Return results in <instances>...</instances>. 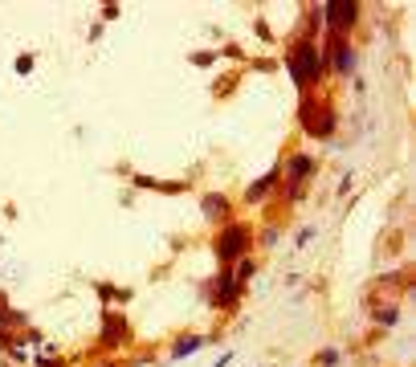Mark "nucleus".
<instances>
[{
    "label": "nucleus",
    "instance_id": "f257e3e1",
    "mask_svg": "<svg viewBox=\"0 0 416 367\" xmlns=\"http://www.w3.org/2000/svg\"><path fill=\"white\" fill-rule=\"evenodd\" d=\"M286 69H290V78L298 90H310V86L322 82V74H327V62H322V45H315L310 37H302L290 45L286 53Z\"/></svg>",
    "mask_w": 416,
    "mask_h": 367
},
{
    "label": "nucleus",
    "instance_id": "f03ea898",
    "mask_svg": "<svg viewBox=\"0 0 416 367\" xmlns=\"http://www.w3.org/2000/svg\"><path fill=\"white\" fill-rule=\"evenodd\" d=\"M249 245H253L249 225H237V220H229V225H220L217 241H213V253H217V261L225 269H233L241 257H249Z\"/></svg>",
    "mask_w": 416,
    "mask_h": 367
},
{
    "label": "nucleus",
    "instance_id": "7ed1b4c3",
    "mask_svg": "<svg viewBox=\"0 0 416 367\" xmlns=\"http://www.w3.org/2000/svg\"><path fill=\"white\" fill-rule=\"evenodd\" d=\"M335 127H339V115H335L331 102L322 98H302V131L310 135V139H331Z\"/></svg>",
    "mask_w": 416,
    "mask_h": 367
},
{
    "label": "nucleus",
    "instance_id": "20e7f679",
    "mask_svg": "<svg viewBox=\"0 0 416 367\" xmlns=\"http://www.w3.org/2000/svg\"><path fill=\"white\" fill-rule=\"evenodd\" d=\"M241 294H245V286H237L229 269H220L217 278L208 282V302H213L217 310H233L237 302H241Z\"/></svg>",
    "mask_w": 416,
    "mask_h": 367
},
{
    "label": "nucleus",
    "instance_id": "39448f33",
    "mask_svg": "<svg viewBox=\"0 0 416 367\" xmlns=\"http://www.w3.org/2000/svg\"><path fill=\"white\" fill-rule=\"evenodd\" d=\"M322 62H327V69L347 78V74H355V45H351L347 37H331L327 50H322Z\"/></svg>",
    "mask_w": 416,
    "mask_h": 367
},
{
    "label": "nucleus",
    "instance_id": "423d86ee",
    "mask_svg": "<svg viewBox=\"0 0 416 367\" xmlns=\"http://www.w3.org/2000/svg\"><path fill=\"white\" fill-rule=\"evenodd\" d=\"M322 21H327L331 37H347L351 25L359 21V4H322Z\"/></svg>",
    "mask_w": 416,
    "mask_h": 367
},
{
    "label": "nucleus",
    "instance_id": "0eeeda50",
    "mask_svg": "<svg viewBox=\"0 0 416 367\" xmlns=\"http://www.w3.org/2000/svg\"><path fill=\"white\" fill-rule=\"evenodd\" d=\"M127 343H131V322H127V315L106 310L102 315V347L115 351V347H127Z\"/></svg>",
    "mask_w": 416,
    "mask_h": 367
},
{
    "label": "nucleus",
    "instance_id": "6e6552de",
    "mask_svg": "<svg viewBox=\"0 0 416 367\" xmlns=\"http://www.w3.org/2000/svg\"><path fill=\"white\" fill-rule=\"evenodd\" d=\"M200 213H204L208 225H229V220H233V204H229V196H220V192H204Z\"/></svg>",
    "mask_w": 416,
    "mask_h": 367
},
{
    "label": "nucleus",
    "instance_id": "1a4fd4ad",
    "mask_svg": "<svg viewBox=\"0 0 416 367\" xmlns=\"http://www.w3.org/2000/svg\"><path fill=\"white\" fill-rule=\"evenodd\" d=\"M318 171V159L315 155H306V151H294L290 159H286V184H302L306 188V180Z\"/></svg>",
    "mask_w": 416,
    "mask_h": 367
},
{
    "label": "nucleus",
    "instance_id": "9d476101",
    "mask_svg": "<svg viewBox=\"0 0 416 367\" xmlns=\"http://www.w3.org/2000/svg\"><path fill=\"white\" fill-rule=\"evenodd\" d=\"M278 180H282V167H274L269 176H262L257 184H249V188H245V204H266L269 196H274V188H278Z\"/></svg>",
    "mask_w": 416,
    "mask_h": 367
},
{
    "label": "nucleus",
    "instance_id": "9b49d317",
    "mask_svg": "<svg viewBox=\"0 0 416 367\" xmlns=\"http://www.w3.org/2000/svg\"><path fill=\"white\" fill-rule=\"evenodd\" d=\"M204 343H208L204 334H180V339L172 343V351H167V355H172V359H192V355H196Z\"/></svg>",
    "mask_w": 416,
    "mask_h": 367
},
{
    "label": "nucleus",
    "instance_id": "f8f14e48",
    "mask_svg": "<svg viewBox=\"0 0 416 367\" xmlns=\"http://www.w3.org/2000/svg\"><path fill=\"white\" fill-rule=\"evenodd\" d=\"M229 273H233V282H237V286H249V278L257 273V261H253V257H241V261H237Z\"/></svg>",
    "mask_w": 416,
    "mask_h": 367
},
{
    "label": "nucleus",
    "instance_id": "ddd939ff",
    "mask_svg": "<svg viewBox=\"0 0 416 367\" xmlns=\"http://www.w3.org/2000/svg\"><path fill=\"white\" fill-rule=\"evenodd\" d=\"M339 363H343V351H339V347L318 351V367H339Z\"/></svg>",
    "mask_w": 416,
    "mask_h": 367
},
{
    "label": "nucleus",
    "instance_id": "4468645a",
    "mask_svg": "<svg viewBox=\"0 0 416 367\" xmlns=\"http://www.w3.org/2000/svg\"><path fill=\"white\" fill-rule=\"evenodd\" d=\"M400 318V306H383V310H376V322H383V327H396Z\"/></svg>",
    "mask_w": 416,
    "mask_h": 367
},
{
    "label": "nucleus",
    "instance_id": "2eb2a0df",
    "mask_svg": "<svg viewBox=\"0 0 416 367\" xmlns=\"http://www.w3.org/2000/svg\"><path fill=\"white\" fill-rule=\"evenodd\" d=\"M33 69V53H21L17 57V74H29Z\"/></svg>",
    "mask_w": 416,
    "mask_h": 367
},
{
    "label": "nucleus",
    "instance_id": "dca6fc26",
    "mask_svg": "<svg viewBox=\"0 0 416 367\" xmlns=\"http://www.w3.org/2000/svg\"><path fill=\"white\" fill-rule=\"evenodd\" d=\"M278 237H282L278 229H266V233H262V245H269V249H274V245H278Z\"/></svg>",
    "mask_w": 416,
    "mask_h": 367
},
{
    "label": "nucleus",
    "instance_id": "f3484780",
    "mask_svg": "<svg viewBox=\"0 0 416 367\" xmlns=\"http://www.w3.org/2000/svg\"><path fill=\"white\" fill-rule=\"evenodd\" d=\"M192 62H196V66H213V62H217V53H196Z\"/></svg>",
    "mask_w": 416,
    "mask_h": 367
},
{
    "label": "nucleus",
    "instance_id": "a211bd4d",
    "mask_svg": "<svg viewBox=\"0 0 416 367\" xmlns=\"http://www.w3.org/2000/svg\"><path fill=\"white\" fill-rule=\"evenodd\" d=\"M310 241H315V229H302V233H298V249H302V245H310Z\"/></svg>",
    "mask_w": 416,
    "mask_h": 367
},
{
    "label": "nucleus",
    "instance_id": "6ab92c4d",
    "mask_svg": "<svg viewBox=\"0 0 416 367\" xmlns=\"http://www.w3.org/2000/svg\"><path fill=\"white\" fill-rule=\"evenodd\" d=\"M229 363H233V355H220V359H217L213 367H229Z\"/></svg>",
    "mask_w": 416,
    "mask_h": 367
}]
</instances>
